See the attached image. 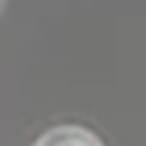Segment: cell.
<instances>
[{"label": "cell", "mask_w": 146, "mask_h": 146, "mask_svg": "<svg viewBox=\"0 0 146 146\" xmlns=\"http://www.w3.org/2000/svg\"><path fill=\"white\" fill-rule=\"evenodd\" d=\"M33 146H102V143H98V137L90 134V131L66 125V128H54V131H48V134H42Z\"/></svg>", "instance_id": "1"}]
</instances>
